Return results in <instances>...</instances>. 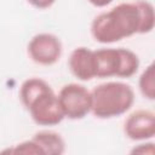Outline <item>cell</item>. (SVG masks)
Returning a JSON list of instances; mask_svg holds the SVG:
<instances>
[{
  "label": "cell",
  "mask_w": 155,
  "mask_h": 155,
  "mask_svg": "<svg viewBox=\"0 0 155 155\" xmlns=\"http://www.w3.org/2000/svg\"><path fill=\"white\" fill-rule=\"evenodd\" d=\"M154 24L155 13L150 2L143 0L121 2L94 17L91 34L101 44H111L134 34L150 33Z\"/></svg>",
  "instance_id": "obj_1"
},
{
  "label": "cell",
  "mask_w": 155,
  "mask_h": 155,
  "mask_svg": "<svg viewBox=\"0 0 155 155\" xmlns=\"http://www.w3.org/2000/svg\"><path fill=\"white\" fill-rule=\"evenodd\" d=\"M19 98L34 122L38 125L54 126L65 117L58 96L42 79H27L21 85Z\"/></svg>",
  "instance_id": "obj_2"
},
{
  "label": "cell",
  "mask_w": 155,
  "mask_h": 155,
  "mask_svg": "<svg viewBox=\"0 0 155 155\" xmlns=\"http://www.w3.org/2000/svg\"><path fill=\"white\" fill-rule=\"evenodd\" d=\"M91 113L98 119H110L128 111L134 103V91L125 82L109 81L91 91Z\"/></svg>",
  "instance_id": "obj_3"
},
{
  "label": "cell",
  "mask_w": 155,
  "mask_h": 155,
  "mask_svg": "<svg viewBox=\"0 0 155 155\" xmlns=\"http://www.w3.org/2000/svg\"><path fill=\"white\" fill-rule=\"evenodd\" d=\"M93 57L96 78H131L139 68L138 56L128 48H99Z\"/></svg>",
  "instance_id": "obj_4"
},
{
  "label": "cell",
  "mask_w": 155,
  "mask_h": 155,
  "mask_svg": "<svg viewBox=\"0 0 155 155\" xmlns=\"http://www.w3.org/2000/svg\"><path fill=\"white\" fill-rule=\"evenodd\" d=\"M58 101L68 119L79 120L91 111V92L84 85L74 82L64 85L58 93Z\"/></svg>",
  "instance_id": "obj_5"
},
{
  "label": "cell",
  "mask_w": 155,
  "mask_h": 155,
  "mask_svg": "<svg viewBox=\"0 0 155 155\" xmlns=\"http://www.w3.org/2000/svg\"><path fill=\"white\" fill-rule=\"evenodd\" d=\"M28 54L36 64L52 65L61 58L62 42L54 34H36L28 44Z\"/></svg>",
  "instance_id": "obj_6"
},
{
  "label": "cell",
  "mask_w": 155,
  "mask_h": 155,
  "mask_svg": "<svg viewBox=\"0 0 155 155\" xmlns=\"http://www.w3.org/2000/svg\"><path fill=\"white\" fill-rule=\"evenodd\" d=\"M124 132L132 140H145L155 136V114L139 109L133 111L125 121Z\"/></svg>",
  "instance_id": "obj_7"
},
{
  "label": "cell",
  "mask_w": 155,
  "mask_h": 155,
  "mask_svg": "<svg viewBox=\"0 0 155 155\" xmlns=\"http://www.w3.org/2000/svg\"><path fill=\"white\" fill-rule=\"evenodd\" d=\"M69 68L75 78L88 81L96 78L93 51L87 47H76L69 57Z\"/></svg>",
  "instance_id": "obj_8"
},
{
  "label": "cell",
  "mask_w": 155,
  "mask_h": 155,
  "mask_svg": "<svg viewBox=\"0 0 155 155\" xmlns=\"http://www.w3.org/2000/svg\"><path fill=\"white\" fill-rule=\"evenodd\" d=\"M42 150L44 155H61L65 151V142L53 131H39L31 138Z\"/></svg>",
  "instance_id": "obj_9"
},
{
  "label": "cell",
  "mask_w": 155,
  "mask_h": 155,
  "mask_svg": "<svg viewBox=\"0 0 155 155\" xmlns=\"http://www.w3.org/2000/svg\"><path fill=\"white\" fill-rule=\"evenodd\" d=\"M154 63L149 64L139 76V91L143 97L153 101L155 98V69Z\"/></svg>",
  "instance_id": "obj_10"
},
{
  "label": "cell",
  "mask_w": 155,
  "mask_h": 155,
  "mask_svg": "<svg viewBox=\"0 0 155 155\" xmlns=\"http://www.w3.org/2000/svg\"><path fill=\"white\" fill-rule=\"evenodd\" d=\"M10 153H15V154H35V155H44L41 148L33 140H24L19 144H17L13 149L8 150Z\"/></svg>",
  "instance_id": "obj_11"
},
{
  "label": "cell",
  "mask_w": 155,
  "mask_h": 155,
  "mask_svg": "<svg viewBox=\"0 0 155 155\" xmlns=\"http://www.w3.org/2000/svg\"><path fill=\"white\" fill-rule=\"evenodd\" d=\"M27 1L30 5H33L34 7L44 10V8H48L50 6H52L56 0H27Z\"/></svg>",
  "instance_id": "obj_12"
},
{
  "label": "cell",
  "mask_w": 155,
  "mask_h": 155,
  "mask_svg": "<svg viewBox=\"0 0 155 155\" xmlns=\"http://www.w3.org/2000/svg\"><path fill=\"white\" fill-rule=\"evenodd\" d=\"M154 144L153 143H147V144H139L137 148H134L132 150V153H140V154H144V153H148V154H151L149 150H147V148L149 147H153Z\"/></svg>",
  "instance_id": "obj_13"
},
{
  "label": "cell",
  "mask_w": 155,
  "mask_h": 155,
  "mask_svg": "<svg viewBox=\"0 0 155 155\" xmlns=\"http://www.w3.org/2000/svg\"><path fill=\"white\" fill-rule=\"evenodd\" d=\"M90 4H92L96 7H104L107 5H109L113 0H87Z\"/></svg>",
  "instance_id": "obj_14"
}]
</instances>
